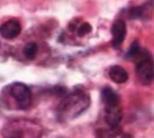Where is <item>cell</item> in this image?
Here are the masks:
<instances>
[{"label": "cell", "instance_id": "cell-1", "mask_svg": "<svg viewBox=\"0 0 154 138\" xmlns=\"http://www.w3.org/2000/svg\"><path fill=\"white\" fill-rule=\"evenodd\" d=\"M90 106V96L83 91H74L64 97L57 108L58 118L62 122L72 121Z\"/></svg>", "mask_w": 154, "mask_h": 138}, {"label": "cell", "instance_id": "cell-2", "mask_svg": "<svg viewBox=\"0 0 154 138\" xmlns=\"http://www.w3.org/2000/svg\"><path fill=\"white\" fill-rule=\"evenodd\" d=\"M41 134V126L35 122L27 119H16L9 122L2 130L4 137L9 138L40 137Z\"/></svg>", "mask_w": 154, "mask_h": 138}, {"label": "cell", "instance_id": "cell-3", "mask_svg": "<svg viewBox=\"0 0 154 138\" xmlns=\"http://www.w3.org/2000/svg\"><path fill=\"white\" fill-rule=\"evenodd\" d=\"M5 95V100L8 102V106L17 110H26L31 104V91L23 83H11L6 87Z\"/></svg>", "mask_w": 154, "mask_h": 138}, {"label": "cell", "instance_id": "cell-4", "mask_svg": "<svg viewBox=\"0 0 154 138\" xmlns=\"http://www.w3.org/2000/svg\"><path fill=\"white\" fill-rule=\"evenodd\" d=\"M135 74L139 83L142 85H150L154 80V63L150 56L139 60L135 66Z\"/></svg>", "mask_w": 154, "mask_h": 138}, {"label": "cell", "instance_id": "cell-5", "mask_svg": "<svg viewBox=\"0 0 154 138\" xmlns=\"http://www.w3.org/2000/svg\"><path fill=\"white\" fill-rule=\"evenodd\" d=\"M112 33V46L114 49H119L122 45L126 35V24L121 19L114 21L111 28Z\"/></svg>", "mask_w": 154, "mask_h": 138}, {"label": "cell", "instance_id": "cell-6", "mask_svg": "<svg viewBox=\"0 0 154 138\" xmlns=\"http://www.w3.org/2000/svg\"><path fill=\"white\" fill-rule=\"evenodd\" d=\"M21 32V24L18 20H8L0 26V35L4 39L12 40Z\"/></svg>", "mask_w": 154, "mask_h": 138}, {"label": "cell", "instance_id": "cell-7", "mask_svg": "<svg viewBox=\"0 0 154 138\" xmlns=\"http://www.w3.org/2000/svg\"><path fill=\"white\" fill-rule=\"evenodd\" d=\"M154 14V7L151 2H146L141 7H133L128 11L129 19H141V20H149Z\"/></svg>", "mask_w": 154, "mask_h": 138}, {"label": "cell", "instance_id": "cell-8", "mask_svg": "<svg viewBox=\"0 0 154 138\" xmlns=\"http://www.w3.org/2000/svg\"><path fill=\"white\" fill-rule=\"evenodd\" d=\"M105 122L111 128H116L119 126L120 122L122 119V112L120 110L119 105L116 106L105 107Z\"/></svg>", "mask_w": 154, "mask_h": 138}, {"label": "cell", "instance_id": "cell-9", "mask_svg": "<svg viewBox=\"0 0 154 138\" xmlns=\"http://www.w3.org/2000/svg\"><path fill=\"white\" fill-rule=\"evenodd\" d=\"M101 98L102 102L104 104L105 107L108 106H116L120 104V97L119 95L111 88V87H104L101 92Z\"/></svg>", "mask_w": 154, "mask_h": 138}, {"label": "cell", "instance_id": "cell-10", "mask_svg": "<svg viewBox=\"0 0 154 138\" xmlns=\"http://www.w3.org/2000/svg\"><path fill=\"white\" fill-rule=\"evenodd\" d=\"M109 76L114 83L118 84H123L125 83L129 79V74L122 66L120 65H113L109 70Z\"/></svg>", "mask_w": 154, "mask_h": 138}, {"label": "cell", "instance_id": "cell-11", "mask_svg": "<svg viewBox=\"0 0 154 138\" xmlns=\"http://www.w3.org/2000/svg\"><path fill=\"white\" fill-rule=\"evenodd\" d=\"M37 53H38V46H37V44L33 43V42L28 43V44L25 46V49H23V54H25L26 58L29 60L35 59Z\"/></svg>", "mask_w": 154, "mask_h": 138}, {"label": "cell", "instance_id": "cell-12", "mask_svg": "<svg viewBox=\"0 0 154 138\" xmlns=\"http://www.w3.org/2000/svg\"><path fill=\"white\" fill-rule=\"evenodd\" d=\"M140 45H139V42L137 41H134L132 44H131V46H130L129 51H128V53H126V56L128 58H130V59H137V56L140 55Z\"/></svg>", "mask_w": 154, "mask_h": 138}, {"label": "cell", "instance_id": "cell-13", "mask_svg": "<svg viewBox=\"0 0 154 138\" xmlns=\"http://www.w3.org/2000/svg\"><path fill=\"white\" fill-rule=\"evenodd\" d=\"M92 30L91 24H89L88 22H83L82 24H80L79 27L77 28V32L79 37H84V35L89 34Z\"/></svg>", "mask_w": 154, "mask_h": 138}]
</instances>
